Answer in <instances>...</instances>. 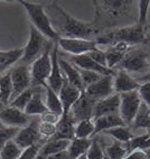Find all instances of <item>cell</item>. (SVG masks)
<instances>
[{
  "label": "cell",
  "instance_id": "obj_1",
  "mask_svg": "<svg viewBox=\"0 0 150 159\" xmlns=\"http://www.w3.org/2000/svg\"><path fill=\"white\" fill-rule=\"evenodd\" d=\"M131 0H94V19L91 21L100 34L131 26L136 21Z\"/></svg>",
  "mask_w": 150,
  "mask_h": 159
},
{
  "label": "cell",
  "instance_id": "obj_2",
  "mask_svg": "<svg viewBox=\"0 0 150 159\" xmlns=\"http://www.w3.org/2000/svg\"><path fill=\"white\" fill-rule=\"evenodd\" d=\"M51 25L60 38H80V39L95 40L99 33L91 23H84L63 9L57 1H52L44 7Z\"/></svg>",
  "mask_w": 150,
  "mask_h": 159
},
{
  "label": "cell",
  "instance_id": "obj_3",
  "mask_svg": "<svg viewBox=\"0 0 150 159\" xmlns=\"http://www.w3.org/2000/svg\"><path fill=\"white\" fill-rule=\"evenodd\" d=\"M147 26L139 25L136 23L131 26L102 33L96 37L95 42L98 45L107 46H112L116 43H125L129 46L146 44L150 40V38L147 36Z\"/></svg>",
  "mask_w": 150,
  "mask_h": 159
},
{
  "label": "cell",
  "instance_id": "obj_4",
  "mask_svg": "<svg viewBox=\"0 0 150 159\" xmlns=\"http://www.w3.org/2000/svg\"><path fill=\"white\" fill-rule=\"evenodd\" d=\"M54 44L55 43L47 39L44 35L40 34L39 31L31 25L28 43L24 47V55L20 58V64L25 66L33 64L45 53L52 51L54 47Z\"/></svg>",
  "mask_w": 150,
  "mask_h": 159
},
{
  "label": "cell",
  "instance_id": "obj_5",
  "mask_svg": "<svg viewBox=\"0 0 150 159\" xmlns=\"http://www.w3.org/2000/svg\"><path fill=\"white\" fill-rule=\"evenodd\" d=\"M19 3L23 5L24 8L26 9V11L33 23V26L40 34L44 35L47 39L52 40L53 43H57L60 40V37L53 29L51 25V20L48 18L44 7L40 3L28 2V1H24V0L19 1Z\"/></svg>",
  "mask_w": 150,
  "mask_h": 159
},
{
  "label": "cell",
  "instance_id": "obj_6",
  "mask_svg": "<svg viewBox=\"0 0 150 159\" xmlns=\"http://www.w3.org/2000/svg\"><path fill=\"white\" fill-rule=\"evenodd\" d=\"M150 67L149 63V54L144 51L142 47H130V49L127 52L125 56L121 61L119 65L116 66V70L125 72H137L142 73L146 72ZM114 68V71H116Z\"/></svg>",
  "mask_w": 150,
  "mask_h": 159
},
{
  "label": "cell",
  "instance_id": "obj_7",
  "mask_svg": "<svg viewBox=\"0 0 150 159\" xmlns=\"http://www.w3.org/2000/svg\"><path fill=\"white\" fill-rule=\"evenodd\" d=\"M120 95V109L119 114L125 125L130 127L136 118L138 110L140 108L142 100L138 91H131L127 93H121Z\"/></svg>",
  "mask_w": 150,
  "mask_h": 159
},
{
  "label": "cell",
  "instance_id": "obj_8",
  "mask_svg": "<svg viewBox=\"0 0 150 159\" xmlns=\"http://www.w3.org/2000/svg\"><path fill=\"white\" fill-rule=\"evenodd\" d=\"M52 51L31 64V88H45L52 71Z\"/></svg>",
  "mask_w": 150,
  "mask_h": 159
},
{
  "label": "cell",
  "instance_id": "obj_9",
  "mask_svg": "<svg viewBox=\"0 0 150 159\" xmlns=\"http://www.w3.org/2000/svg\"><path fill=\"white\" fill-rule=\"evenodd\" d=\"M39 123H40V119L38 116H36V118H34L29 122V125L21 128L18 131V134H16L14 141L23 150L26 149V148L30 147V146H34L36 143H39V142L47 140V139H43L42 136H40Z\"/></svg>",
  "mask_w": 150,
  "mask_h": 159
},
{
  "label": "cell",
  "instance_id": "obj_10",
  "mask_svg": "<svg viewBox=\"0 0 150 159\" xmlns=\"http://www.w3.org/2000/svg\"><path fill=\"white\" fill-rule=\"evenodd\" d=\"M95 103V100L90 98L85 93V91H83L80 98L76 100V102L72 105L68 113L75 123H79L80 121H83V120L93 119Z\"/></svg>",
  "mask_w": 150,
  "mask_h": 159
},
{
  "label": "cell",
  "instance_id": "obj_11",
  "mask_svg": "<svg viewBox=\"0 0 150 159\" xmlns=\"http://www.w3.org/2000/svg\"><path fill=\"white\" fill-rule=\"evenodd\" d=\"M57 45L66 53L72 54V56L89 54L98 48L95 40L80 39V38H60Z\"/></svg>",
  "mask_w": 150,
  "mask_h": 159
},
{
  "label": "cell",
  "instance_id": "obj_12",
  "mask_svg": "<svg viewBox=\"0 0 150 159\" xmlns=\"http://www.w3.org/2000/svg\"><path fill=\"white\" fill-rule=\"evenodd\" d=\"M10 75H11V83H12V95L11 101L19 94L25 92L31 88V74L29 71L28 66L19 65L15 66L10 70ZM10 101V102H11Z\"/></svg>",
  "mask_w": 150,
  "mask_h": 159
},
{
  "label": "cell",
  "instance_id": "obj_13",
  "mask_svg": "<svg viewBox=\"0 0 150 159\" xmlns=\"http://www.w3.org/2000/svg\"><path fill=\"white\" fill-rule=\"evenodd\" d=\"M31 116L12 107H3L0 109V122L10 128H24L31 121Z\"/></svg>",
  "mask_w": 150,
  "mask_h": 159
},
{
  "label": "cell",
  "instance_id": "obj_14",
  "mask_svg": "<svg viewBox=\"0 0 150 159\" xmlns=\"http://www.w3.org/2000/svg\"><path fill=\"white\" fill-rule=\"evenodd\" d=\"M113 80L114 76L112 75L102 76L98 82L91 84L85 89V93L95 101H100V100L110 97L114 92Z\"/></svg>",
  "mask_w": 150,
  "mask_h": 159
},
{
  "label": "cell",
  "instance_id": "obj_15",
  "mask_svg": "<svg viewBox=\"0 0 150 159\" xmlns=\"http://www.w3.org/2000/svg\"><path fill=\"white\" fill-rule=\"evenodd\" d=\"M52 57V71L49 74V77L47 80V85L56 93H60L61 89L64 83V76H63L62 71H61V66L58 63V45L57 43L54 44V47L52 49L51 53Z\"/></svg>",
  "mask_w": 150,
  "mask_h": 159
},
{
  "label": "cell",
  "instance_id": "obj_16",
  "mask_svg": "<svg viewBox=\"0 0 150 159\" xmlns=\"http://www.w3.org/2000/svg\"><path fill=\"white\" fill-rule=\"evenodd\" d=\"M71 63L74 64L76 67L81 68V70H88V71H93L96 73L101 74L103 76H107V75H112L114 76L116 75V71L113 70H110L108 67H104L102 65H99L98 63L94 62L88 54L84 55H79V56H72Z\"/></svg>",
  "mask_w": 150,
  "mask_h": 159
},
{
  "label": "cell",
  "instance_id": "obj_17",
  "mask_svg": "<svg viewBox=\"0 0 150 159\" xmlns=\"http://www.w3.org/2000/svg\"><path fill=\"white\" fill-rule=\"evenodd\" d=\"M140 85H141V83H139L136 79H133L128 72L121 71V70L116 72L113 86L114 92H116L118 94L127 93V92L131 91H138Z\"/></svg>",
  "mask_w": 150,
  "mask_h": 159
},
{
  "label": "cell",
  "instance_id": "obj_18",
  "mask_svg": "<svg viewBox=\"0 0 150 159\" xmlns=\"http://www.w3.org/2000/svg\"><path fill=\"white\" fill-rule=\"evenodd\" d=\"M120 109V95L118 93L112 94L105 99L96 101L94 107L93 119H96L99 116H107V114L119 113Z\"/></svg>",
  "mask_w": 150,
  "mask_h": 159
},
{
  "label": "cell",
  "instance_id": "obj_19",
  "mask_svg": "<svg viewBox=\"0 0 150 159\" xmlns=\"http://www.w3.org/2000/svg\"><path fill=\"white\" fill-rule=\"evenodd\" d=\"M75 125L70 113H63L56 123V132L51 139L72 140L75 138Z\"/></svg>",
  "mask_w": 150,
  "mask_h": 159
},
{
  "label": "cell",
  "instance_id": "obj_20",
  "mask_svg": "<svg viewBox=\"0 0 150 159\" xmlns=\"http://www.w3.org/2000/svg\"><path fill=\"white\" fill-rule=\"evenodd\" d=\"M58 63H60L62 74H64L63 76H65V79L67 80V82L70 84H72L73 86H75L76 89H79L81 92L84 91L85 86L83 84L79 67H76L71 62L65 61L64 58H58Z\"/></svg>",
  "mask_w": 150,
  "mask_h": 159
},
{
  "label": "cell",
  "instance_id": "obj_21",
  "mask_svg": "<svg viewBox=\"0 0 150 159\" xmlns=\"http://www.w3.org/2000/svg\"><path fill=\"white\" fill-rule=\"evenodd\" d=\"M82 92L80 91L79 89L73 86L72 84L67 82V80L64 77V83L60 91V100L63 105V113H68L71 110L72 105L76 102V100L80 98Z\"/></svg>",
  "mask_w": 150,
  "mask_h": 159
},
{
  "label": "cell",
  "instance_id": "obj_22",
  "mask_svg": "<svg viewBox=\"0 0 150 159\" xmlns=\"http://www.w3.org/2000/svg\"><path fill=\"white\" fill-rule=\"evenodd\" d=\"M130 47L125 43H116L112 46H109V48L105 51V58H107V66L110 70H113L119 65L123 57L125 56L127 52Z\"/></svg>",
  "mask_w": 150,
  "mask_h": 159
},
{
  "label": "cell",
  "instance_id": "obj_23",
  "mask_svg": "<svg viewBox=\"0 0 150 159\" xmlns=\"http://www.w3.org/2000/svg\"><path fill=\"white\" fill-rule=\"evenodd\" d=\"M94 121V136L100 132H104L105 130L116 128V127H125V122L122 121L119 113L107 114V116H99Z\"/></svg>",
  "mask_w": 150,
  "mask_h": 159
},
{
  "label": "cell",
  "instance_id": "obj_24",
  "mask_svg": "<svg viewBox=\"0 0 150 159\" xmlns=\"http://www.w3.org/2000/svg\"><path fill=\"white\" fill-rule=\"evenodd\" d=\"M71 143V140H56L49 139L44 143L40 148L38 156L36 159H46L48 156H52L54 153L60 152L63 150H67L68 146Z\"/></svg>",
  "mask_w": 150,
  "mask_h": 159
},
{
  "label": "cell",
  "instance_id": "obj_25",
  "mask_svg": "<svg viewBox=\"0 0 150 159\" xmlns=\"http://www.w3.org/2000/svg\"><path fill=\"white\" fill-rule=\"evenodd\" d=\"M40 90H42V88H34V94H33L30 101L24 111L26 114H28L30 116H42L43 113L48 111L46 104L42 100V91Z\"/></svg>",
  "mask_w": 150,
  "mask_h": 159
},
{
  "label": "cell",
  "instance_id": "obj_26",
  "mask_svg": "<svg viewBox=\"0 0 150 159\" xmlns=\"http://www.w3.org/2000/svg\"><path fill=\"white\" fill-rule=\"evenodd\" d=\"M24 55V48H15L8 52H0V74L20 61Z\"/></svg>",
  "mask_w": 150,
  "mask_h": 159
},
{
  "label": "cell",
  "instance_id": "obj_27",
  "mask_svg": "<svg viewBox=\"0 0 150 159\" xmlns=\"http://www.w3.org/2000/svg\"><path fill=\"white\" fill-rule=\"evenodd\" d=\"M92 139H81V138H74L71 140V143L67 148V152L70 159H77L80 156L85 155L88 152L91 146Z\"/></svg>",
  "mask_w": 150,
  "mask_h": 159
},
{
  "label": "cell",
  "instance_id": "obj_28",
  "mask_svg": "<svg viewBox=\"0 0 150 159\" xmlns=\"http://www.w3.org/2000/svg\"><path fill=\"white\" fill-rule=\"evenodd\" d=\"M131 130L137 129H148L150 130V108L144 102H141L136 118L133 120Z\"/></svg>",
  "mask_w": 150,
  "mask_h": 159
},
{
  "label": "cell",
  "instance_id": "obj_29",
  "mask_svg": "<svg viewBox=\"0 0 150 159\" xmlns=\"http://www.w3.org/2000/svg\"><path fill=\"white\" fill-rule=\"evenodd\" d=\"M12 83L10 71L0 76V102L2 105H8L11 101Z\"/></svg>",
  "mask_w": 150,
  "mask_h": 159
},
{
  "label": "cell",
  "instance_id": "obj_30",
  "mask_svg": "<svg viewBox=\"0 0 150 159\" xmlns=\"http://www.w3.org/2000/svg\"><path fill=\"white\" fill-rule=\"evenodd\" d=\"M46 90V107H47L48 111H51L53 113L57 114L58 116H63V105L61 102L60 97L57 95L56 92H54L48 85L45 86Z\"/></svg>",
  "mask_w": 150,
  "mask_h": 159
},
{
  "label": "cell",
  "instance_id": "obj_31",
  "mask_svg": "<svg viewBox=\"0 0 150 159\" xmlns=\"http://www.w3.org/2000/svg\"><path fill=\"white\" fill-rule=\"evenodd\" d=\"M104 134H108V136H111L116 141L123 142V143L129 142L134 137L131 128L128 127V125H125V127H116V128L109 129V130L104 131Z\"/></svg>",
  "mask_w": 150,
  "mask_h": 159
},
{
  "label": "cell",
  "instance_id": "obj_32",
  "mask_svg": "<svg viewBox=\"0 0 150 159\" xmlns=\"http://www.w3.org/2000/svg\"><path fill=\"white\" fill-rule=\"evenodd\" d=\"M103 149H104V155H107L111 159H123L129 153L127 145L116 140H113L112 145L107 146Z\"/></svg>",
  "mask_w": 150,
  "mask_h": 159
},
{
  "label": "cell",
  "instance_id": "obj_33",
  "mask_svg": "<svg viewBox=\"0 0 150 159\" xmlns=\"http://www.w3.org/2000/svg\"><path fill=\"white\" fill-rule=\"evenodd\" d=\"M94 137V121L93 119L83 120L75 125V138L88 139Z\"/></svg>",
  "mask_w": 150,
  "mask_h": 159
},
{
  "label": "cell",
  "instance_id": "obj_34",
  "mask_svg": "<svg viewBox=\"0 0 150 159\" xmlns=\"http://www.w3.org/2000/svg\"><path fill=\"white\" fill-rule=\"evenodd\" d=\"M21 152L23 149L14 140H10L0 151V159H18Z\"/></svg>",
  "mask_w": 150,
  "mask_h": 159
},
{
  "label": "cell",
  "instance_id": "obj_35",
  "mask_svg": "<svg viewBox=\"0 0 150 159\" xmlns=\"http://www.w3.org/2000/svg\"><path fill=\"white\" fill-rule=\"evenodd\" d=\"M34 94V88H29L28 90H26L25 92H23L21 94H19L18 97H16L11 102H10V107L16 108L20 111H25L26 107L30 101L31 97Z\"/></svg>",
  "mask_w": 150,
  "mask_h": 159
},
{
  "label": "cell",
  "instance_id": "obj_36",
  "mask_svg": "<svg viewBox=\"0 0 150 159\" xmlns=\"http://www.w3.org/2000/svg\"><path fill=\"white\" fill-rule=\"evenodd\" d=\"M88 159H103L104 157V149L100 143V140L98 137H94L91 142V146L86 152Z\"/></svg>",
  "mask_w": 150,
  "mask_h": 159
},
{
  "label": "cell",
  "instance_id": "obj_37",
  "mask_svg": "<svg viewBox=\"0 0 150 159\" xmlns=\"http://www.w3.org/2000/svg\"><path fill=\"white\" fill-rule=\"evenodd\" d=\"M19 128H10V127H0V151L5 147L7 142L14 140L18 134Z\"/></svg>",
  "mask_w": 150,
  "mask_h": 159
},
{
  "label": "cell",
  "instance_id": "obj_38",
  "mask_svg": "<svg viewBox=\"0 0 150 159\" xmlns=\"http://www.w3.org/2000/svg\"><path fill=\"white\" fill-rule=\"evenodd\" d=\"M80 70V74H81V77H82V81H83V84H84L85 89L88 88L89 85L91 84H93V83L98 82L103 75L101 74L96 73V72H93V71H88V70Z\"/></svg>",
  "mask_w": 150,
  "mask_h": 159
},
{
  "label": "cell",
  "instance_id": "obj_39",
  "mask_svg": "<svg viewBox=\"0 0 150 159\" xmlns=\"http://www.w3.org/2000/svg\"><path fill=\"white\" fill-rule=\"evenodd\" d=\"M139 5V16L137 19V24L142 26H148L147 23V16L148 10L150 6V0H140L138 2Z\"/></svg>",
  "mask_w": 150,
  "mask_h": 159
},
{
  "label": "cell",
  "instance_id": "obj_40",
  "mask_svg": "<svg viewBox=\"0 0 150 159\" xmlns=\"http://www.w3.org/2000/svg\"><path fill=\"white\" fill-rule=\"evenodd\" d=\"M46 141H47V140L42 141V142H39V143H36V145L30 146V147L24 149L23 152H21V155H20V157L18 159H35V158H37L40 148L44 146V143H45Z\"/></svg>",
  "mask_w": 150,
  "mask_h": 159
},
{
  "label": "cell",
  "instance_id": "obj_41",
  "mask_svg": "<svg viewBox=\"0 0 150 159\" xmlns=\"http://www.w3.org/2000/svg\"><path fill=\"white\" fill-rule=\"evenodd\" d=\"M56 132V125L48 122H42L39 123V134L43 139H51Z\"/></svg>",
  "mask_w": 150,
  "mask_h": 159
},
{
  "label": "cell",
  "instance_id": "obj_42",
  "mask_svg": "<svg viewBox=\"0 0 150 159\" xmlns=\"http://www.w3.org/2000/svg\"><path fill=\"white\" fill-rule=\"evenodd\" d=\"M88 55L94 61V62L98 63L99 65H102V66H104V67H108V66H107V58H105V52H102L101 49L96 48L95 51L90 52Z\"/></svg>",
  "mask_w": 150,
  "mask_h": 159
},
{
  "label": "cell",
  "instance_id": "obj_43",
  "mask_svg": "<svg viewBox=\"0 0 150 159\" xmlns=\"http://www.w3.org/2000/svg\"><path fill=\"white\" fill-rule=\"evenodd\" d=\"M138 93L141 98L142 102H144L150 108V82L142 83L138 90Z\"/></svg>",
  "mask_w": 150,
  "mask_h": 159
},
{
  "label": "cell",
  "instance_id": "obj_44",
  "mask_svg": "<svg viewBox=\"0 0 150 159\" xmlns=\"http://www.w3.org/2000/svg\"><path fill=\"white\" fill-rule=\"evenodd\" d=\"M61 116H58L57 114L53 113L51 111H47L45 113H43L42 116H39V119L42 122H48V123H54L56 125L58 122V120H60Z\"/></svg>",
  "mask_w": 150,
  "mask_h": 159
},
{
  "label": "cell",
  "instance_id": "obj_45",
  "mask_svg": "<svg viewBox=\"0 0 150 159\" xmlns=\"http://www.w3.org/2000/svg\"><path fill=\"white\" fill-rule=\"evenodd\" d=\"M123 159H148V158L143 151L137 149V150L131 151V152L129 153V155H127Z\"/></svg>",
  "mask_w": 150,
  "mask_h": 159
},
{
  "label": "cell",
  "instance_id": "obj_46",
  "mask_svg": "<svg viewBox=\"0 0 150 159\" xmlns=\"http://www.w3.org/2000/svg\"><path fill=\"white\" fill-rule=\"evenodd\" d=\"M46 159H70V157H68L67 150H63L57 153H54L52 156H48Z\"/></svg>",
  "mask_w": 150,
  "mask_h": 159
},
{
  "label": "cell",
  "instance_id": "obj_47",
  "mask_svg": "<svg viewBox=\"0 0 150 159\" xmlns=\"http://www.w3.org/2000/svg\"><path fill=\"white\" fill-rule=\"evenodd\" d=\"M137 81H138L139 83H146V82H150V67H149V72H147V73L144 74V75H142L141 77H139V79H137Z\"/></svg>",
  "mask_w": 150,
  "mask_h": 159
},
{
  "label": "cell",
  "instance_id": "obj_48",
  "mask_svg": "<svg viewBox=\"0 0 150 159\" xmlns=\"http://www.w3.org/2000/svg\"><path fill=\"white\" fill-rule=\"evenodd\" d=\"M143 152L146 153V156H147V158H148V159H150V148H148V149L143 150Z\"/></svg>",
  "mask_w": 150,
  "mask_h": 159
},
{
  "label": "cell",
  "instance_id": "obj_49",
  "mask_svg": "<svg viewBox=\"0 0 150 159\" xmlns=\"http://www.w3.org/2000/svg\"><path fill=\"white\" fill-rule=\"evenodd\" d=\"M77 159H88V157H86V153H85V155H82V156H80Z\"/></svg>",
  "mask_w": 150,
  "mask_h": 159
},
{
  "label": "cell",
  "instance_id": "obj_50",
  "mask_svg": "<svg viewBox=\"0 0 150 159\" xmlns=\"http://www.w3.org/2000/svg\"><path fill=\"white\" fill-rule=\"evenodd\" d=\"M103 159H111V158H109V157L107 156V155H104V157H103Z\"/></svg>",
  "mask_w": 150,
  "mask_h": 159
},
{
  "label": "cell",
  "instance_id": "obj_51",
  "mask_svg": "<svg viewBox=\"0 0 150 159\" xmlns=\"http://www.w3.org/2000/svg\"><path fill=\"white\" fill-rule=\"evenodd\" d=\"M2 108V104H1V102H0V109Z\"/></svg>",
  "mask_w": 150,
  "mask_h": 159
},
{
  "label": "cell",
  "instance_id": "obj_52",
  "mask_svg": "<svg viewBox=\"0 0 150 159\" xmlns=\"http://www.w3.org/2000/svg\"><path fill=\"white\" fill-rule=\"evenodd\" d=\"M147 28H148V29H149V28H150V25H148V26H147Z\"/></svg>",
  "mask_w": 150,
  "mask_h": 159
}]
</instances>
